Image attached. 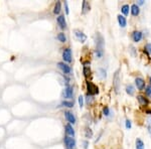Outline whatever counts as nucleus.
I'll list each match as a JSON object with an SVG mask.
<instances>
[{
	"label": "nucleus",
	"instance_id": "obj_33",
	"mask_svg": "<svg viewBox=\"0 0 151 149\" xmlns=\"http://www.w3.org/2000/svg\"><path fill=\"white\" fill-rule=\"evenodd\" d=\"M65 13L69 14L70 10H69V7H68V2H65Z\"/></svg>",
	"mask_w": 151,
	"mask_h": 149
},
{
	"label": "nucleus",
	"instance_id": "obj_15",
	"mask_svg": "<svg viewBox=\"0 0 151 149\" xmlns=\"http://www.w3.org/2000/svg\"><path fill=\"white\" fill-rule=\"evenodd\" d=\"M117 18H118V22H119V24H120L121 27H125V26L127 25V20H126L125 16L118 15L117 16Z\"/></svg>",
	"mask_w": 151,
	"mask_h": 149
},
{
	"label": "nucleus",
	"instance_id": "obj_1",
	"mask_svg": "<svg viewBox=\"0 0 151 149\" xmlns=\"http://www.w3.org/2000/svg\"><path fill=\"white\" fill-rule=\"evenodd\" d=\"M86 85H87L88 95H90V96H94V95L99 94V89L95 84H93L92 82H87Z\"/></svg>",
	"mask_w": 151,
	"mask_h": 149
},
{
	"label": "nucleus",
	"instance_id": "obj_20",
	"mask_svg": "<svg viewBox=\"0 0 151 149\" xmlns=\"http://www.w3.org/2000/svg\"><path fill=\"white\" fill-rule=\"evenodd\" d=\"M134 92H135V90H134V87L132 86V85H128V86H126V93H127L128 95L133 96Z\"/></svg>",
	"mask_w": 151,
	"mask_h": 149
},
{
	"label": "nucleus",
	"instance_id": "obj_31",
	"mask_svg": "<svg viewBox=\"0 0 151 149\" xmlns=\"http://www.w3.org/2000/svg\"><path fill=\"white\" fill-rule=\"evenodd\" d=\"M100 71V72H101V78H102V79H105V78H106V71H105V70H103V69H100L99 70Z\"/></svg>",
	"mask_w": 151,
	"mask_h": 149
},
{
	"label": "nucleus",
	"instance_id": "obj_9",
	"mask_svg": "<svg viewBox=\"0 0 151 149\" xmlns=\"http://www.w3.org/2000/svg\"><path fill=\"white\" fill-rule=\"evenodd\" d=\"M58 68H60V69L65 73V74H70V72H72V69H70V66H68L67 63H58Z\"/></svg>",
	"mask_w": 151,
	"mask_h": 149
},
{
	"label": "nucleus",
	"instance_id": "obj_6",
	"mask_svg": "<svg viewBox=\"0 0 151 149\" xmlns=\"http://www.w3.org/2000/svg\"><path fill=\"white\" fill-rule=\"evenodd\" d=\"M119 72L120 71H117L115 73V76H114V80H113V86L115 88V91L118 92L119 91V84H120V76H119Z\"/></svg>",
	"mask_w": 151,
	"mask_h": 149
},
{
	"label": "nucleus",
	"instance_id": "obj_30",
	"mask_svg": "<svg viewBox=\"0 0 151 149\" xmlns=\"http://www.w3.org/2000/svg\"><path fill=\"white\" fill-rule=\"evenodd\" d=\"M146 94H147L148 97L151 98V85L150 86H148L147 88H146Z\"/></svg>",
	"mask_w": 151,
	"mask_h": 149
},
{
	"label": "nucleus",
	"instance_id": "obj_24",
	"mask_svg": "<svg viewBox=\"0 0 151 149\" xmlns=\"http://www.w3.org/2000/svg\"><path fill=\"white\" fill-rule=\"evenodd\" d=\"M144 52L147 53V55H151V43H147L144 48Z\"/></svg>",
	"mask_w": 151,
	"mask_h": 149
},
{
	"label": "nucleus",
	"instance_id": "obj_4",
	"mask_svg": "<svg viewBox=\"0 0 151 149\" xmlns=\"http://www.w3.org/2000/svg\"><path fill=\"white\" fill-rule=\"evenodd\" d=\"M63 58L67 63L72 62V50L70 48H65L64 50V53H63Z\"/></svg>",
	"mask_w": 151,
	"mask_h": 149
},
{
	"label": "nucleus",
	"instance_id": "obj_21",
	"mask_svg": "<svg viewBox=\"0 0 151 149\" xmlns=\"http://www.w3.org/2000/svg\"><path fill=\"white\" fill-rule=\"evenodd\" d=\"M129 9H130V7H129L128 4H124V5L121 7V11H122V13L124 14V15H128Z\"/></svg>",
	"mask_w": 151,
	"mask_h": 149
},
{
	"label": "nucleus",
	"instance_id": "obj_25",
	"mask_svg": "<svg viewBox=\"0 0 151 149\" xmlns=\"http://www.w3.org/2000/svg\"><path fill=\"white\" fill-rule=\"evenodd\" d=\"M85 135H86L87 138H91L92 136H93V132H92V130L90 128H87L86 129V133H85Z\"/></svg>",
	"mask_w": 151,
	"mask_h": 149
},
{
	"label": "nucleus",
	"instance_id": "obj_32",
	"mask_svg": "<svg viewBox=\"0 0 151 149\" xmlns=\"http://www.w3.org/2000/svg\"><path fill=\"white\" fill-rule=\"evenodd\" d=\"M125 126H126V128H127V129H130L131 127H132L131 121H130V120H126V122H125Z\"/></svg>",
	"mask_w": 151,
	"mask_h": 149
},
{
	"label": "nucleus",
	"instance_id": "obj_17",
	"mask_svg": "<svg viewBox=\"0 0 151 149\" xmlns=\"http://www.w3.org/2000/svg\"><path fill=\"white\" fill-rule=\"evenodd\" d=\"M82 8H83L82 13L83 14H86L87 12L90 10V4L88 3L87 1H84V2H83V7H82Z\"/></svg>",
	"mask_w": 151,
	"mask_h": 149
},
{
	"label": "nucleus",
	"instance_id": "obj_26",
	"mask_svg": "<svg viewBox=\"0 0 151 149\" xmlns=\"http://www.w3.org/2000/svg\"><path fill=\"white\" fill-rule=\"evenodd\" d=\"M83 73H84V76L85 77H88V76H90V74H91V71H90V68L88 67H84V70H83Z\"/></svg>",
	"mask_w": 151,
	"mask_h": 149
},
{
	"label": "nucleus",
	"instance_id": "obj_13",
	"mask_svg": "<svg viewBox=\"0 0 151 149\" xmlns=\"http://www.w3.org/2000/svg\"><path fill=\"white\" fill-rule=\"evenodd\" d=\"M73 95H74V92H73V88L70 86H67L65 89V97L68 98V99H70L73 98Z\"/></svg>",
	"mask_w": 151,
	"mask_h": 149
},
{
	"label": "nucleus",
	"instance_id": "obj_19",
	"mask_svg": "<svg viewBox=\"0 0 151 149\" xmlns=\"http://www.w3.org/2000/svg\"><path fill=\"white\" fill-rule=\"evenodd\" d=\"M136 149H144V143L140 138L136 139Z\"/></svg>",
	"mask_w": 151,
	"mask_h": 149
},
{
	"label": "nucleus",
	"instance_id": "obj_2",
	"mask_svg": "<svg viewBox=\"0 0 151 149\" xmlns=\"http://www.w3.org/2000/svg\"><path fill=\"white\" fill-rule=\"evenodd\" d=\"M104 46V38L103 36L100 35V32L96 33V50H103Z\"/></svg>",
	"mask_w": 151,
	"mask_h": 149
},
{
	"label": "nucleus",
	"instance_id": "obj_5",
	"mask_svg": "<svg viewBox=\"0 0 151 149\" xmlns=\"http://www.w3.org/2000/svg\"><path fill=\"white\" fill-rule=\"evenodd\" d=\"M75 35H76V37L78 38V40L81 41V42H85V41L87 40V35H85L83 31L79 30V29H76L75 30Z\"/></svg>",
	"mask_w": 151,
	"mask_h": 149
},
{
	"label": "nucleus",
	"instance_id": "obj_3",
	"mask_svg": "<svg viewBox=\"0 0 151 149\" xmlns=\"http://www.w3.org/2000/svg\"><path fill=\"white\" fill-rule=\"evenodd\" d=\"M64 142L67 146V149H74L76 146V140L74 138L69 137V136H65Z\"/></svg>",
	"mask_w": 151,
	"mask_h": 149
},
{
	"label": "nucleus",
	"instance_id": "obj_37",
	"mask_svg": "<svg viewBox=\"0 0 151 149\" xmlns=\"http://www.w3.org/2000/svg\"><path fill=\"white\" fill-rule=\"evenodd\" d=\"M150 83H151V77H150Z\"/></svg>",
	"mask_w": 151,
	"mask_h": 149
},
{
	"label": "nucleus",
	"instance_id": "obj_18",
	"mask_svg": "<svg viewBox=\"0 0 151 149\" xmlns=\"http://www.w3.org/2000/svg\"><path fill=\"white\" fill-rule=\"evenodd\" d=\"M60 9H62V4H60V1H58L55 5V8H53V13L55 14H58L60 12Z\"/></svg>",
	"mask_w": 151,
	"mask_h": 149
},
{
	"label": "nucleus",
	"instance_id": "obj_23",
	"mask_svg": "<svg viewBox=\"0 0 151 149\" xmlns=\"http://www.w3.org/2000/svg\"><path fill=\"white\" fill-rule=\"evenodd\" d=\"M60 105H62L63 107H68V108H73V107H74V103L70 101H64V102H62Z\"/></svg>",
	"mask_w": 151,
	"mask_h": 149
},
{
	"label": "nucleus",
	"instance_id": "obj_14",
	"mask_svg": "<svg viewBox=\"0 0 151 149\" xmlns=\"http://www.w3.org/2000/svg\"><path fill=\"white\" fill-rule=\"evenodd\" d=\"M65 133H67L68 135L75 136V130H74V128H73V126L70 125V124H67L65 127Z\"/></svg>",
	"mask_w": 151,
	"mask_h": 149
},
{
	"label": "nucleus",
	"instance_id": "obj_10",
	"mask_svg": "<svg viewBox=\"0 0 151 149\" xmlns=\"http://www.w3.org/2000/svg\"><path fill=\"white\" fill-rule=\"evenodd\" d=\"M132 40L135 42H139L142 40V32L141 31H134L132 33Z\"/></svg>",
	"mask_w": 151,
	"mask_h": 149
},
{
	"label": "nucleus",
	"instance_id": "obj_7",
	"mask_svg": "<svg viewBox=\"0 0 151 149\" xmlns=\"http://www.w3.org/2000/svg\"><path fill=\"white\" fill-rule=\"evenodd\" d=\"M135 85L137 87L138 90L142 91L143 89L145 88V81L142 79V78H136L135 79Z\"/></svg>",
	"mask_w": 151,
	"mask_h": 149
},
{
	"label": "nucleus",
	"instance_id": "obj_29",
	"mask_svg": "<svg viewBox=\"0 0 151 149\" xmlns=\"http://www.w3.org/2000/svg\"><path fill=\"white\" fill-rule=\"evenodd\" d=\"M103 113H104L105 116H109V115H110V110H109L108 107H104Z\"/></svg>",
	"mask_w": 151,
	"mask_h": 149
},
{
	"label": "nucleus",
	"instance_id": "obj_35",
	"mask_svg": "<svg viewBox=\"0 0 151 149\" xmlns=\"http://www.w3.org/2000/svg\"><path fill=\"white\" fill-rule=\"evenodd\" d=\"M144 3V1H143V0H139V1H138V4L137 5L139 6V5H142V4Z\"/></svg>",
	"mask_w": 151,
	"mask_h": 149
},
{
	"label": "nucleus",
	"instance_id": "obj_8",
	"mask_svg": "<svg viewBox=\"0 0 151 149\" xmlns=\"http://www.w3.org/2000/svg\"><path fill=\"white\" fill-rule=\"evenodd\" d=\"M65 119L68 120L70 124H75L76 123V117L75 115L70 111H65Z\"/></svg>",
	"mask_w": 151,
	"mask_h": 149
},
{
	"label": "nucleus",
	"instance_id": "obj_16",
	"mask_svg": "<svg viewBox=\"0 0 151 149\" xmlns=\"http://www.w3.org/2000/svg\"><path fill=\"white\" fill-rule=\"evenodd\" d=\"M137 100H138V102H139L141 105H143V106H145V105L149 104V101H148L147 98H145L144 96H141V95L137 96Z\"/></svg>",
	"mask_w": 151,
	"mask_h": 149
},
{
	"label": "nucleus",
	"instance_id": "obj_34",
	"mask_svg": "<svg viewBox=\"0 0 151 149\" xmlns=\"http://www.w3.org/2000/svg\"><path fill=\"white\" fill-rule=\"evenodd\" d=\"M83 144H84V148L87 149L88 148V145H89V142H88V141H84V143H83Z\"/></svg>",
	"mask_w": 151,
	"mask_h": 149
},
{
	"label": "nucleus",
	"instance_id": "obj_28",
	"mask_svg": "<svg viewBox=\"0 0 151 149\" xmlns=\"http://www.w3.org/2000/svg\"><path fill=\"white\" fill-rule=\"evenodd\" d=\"M78 102H79V105H80V107H82L84 106V98H83V96H80L79 97V99H78Z\"/></svg>",
	"mask_w": 151,
	"mask_h": 149
},
{
	"label": "nucleus",
	"instance_id": "obj_36",
	"mask_svg": "<svg viewBox=\"0 0 151 149\" xmlns=\"http://www.w3.org/2000/svg\"><path fill=\"white\" fill-rule=\"evenodd\" d=\"M146 113H148V114H151V110H147V111H146Z\"/></svg>",
	"mask_w": 151,
	"mask_h": 149
},
{
	"label": "nucleus",
	"instance_id": "obj_22",
	"mask_svg": "<svg viewBox=\"0 0 151 149\" xmlns=\"http://www.w3.org/2000/svg\"><path fill=\"white\" fill-rule=\"evenodd\" d=\"M57 38L60 41V42H65V41H67V37H65V33H63V32L58 33V36H57Z\"/></svg>",
	"mask_w": 151,
	"mask_h": 149
},
{
	"label": "nucleus",
	"instance_id": "obj_11",
	"mask_svg": "<svg viewBox=\"0 0 151 149\" xmlns=\"http://www.w3.org/2000/svg\"><path fill=\"white\" fill-rule=\"evenodd\" d=\"M57 21L58 23V25H60V28H65V26H67V22H65V18L64 15H60L57 18Z\"/></svg>",
	"mask_w": 151,
	"mask_h": 149
},
{
	"label": "nucleus",
	"instance_id": "obj_27",
	"mask_svg": "<svg viewBox=\"0 0 151 149\" xmlns=\"http://www.w3.org/2000/svg\"><path fill=\"white\" fill-rule=\"evenodd\" d=\"M147 130L151 135V117H149V118L147 119Z\"/></svg>",
	"mask_w": 151,
	"mask_h": 149
},
{
	"label": "nucleus",
	"instance_id": "obj_12",
	"mask_svg": "<svg viewBox=\"0 0 151 149\" xmlns=\"http://www.w3.org/2000/svg\"><path fill=\"white\" fill-rule=\"evenodd\" d=\"M130 10H131V13H132V15L133 16H137V15H139V13H140V8H139V6L137 5V4H133L132 6L130 7Z\"/></svg>",
	"mask_w": 151,
	"mask_h": 149
}]
</instances>
